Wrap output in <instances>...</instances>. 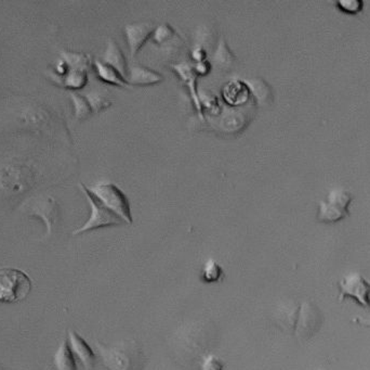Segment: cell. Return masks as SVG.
I'll list each match as a JSON object with an SVG mask.
<instances>
[{
  "mask_svg": "<svg viewBox=\"0 0 370 370\" xmlns=\"http://www.w3.org/2000/svg\"><path fill=\"white\" fill-rule=\"evenodd\" d=\"M32 290V280L15 268L0 270V302L17 303L26 299Z\"/></svg>",
  "mask_w": 370,
  "mask_h": 370,
  "instance_id": "cell-3",
  "label": "cell"
},
{
  "mask_svg": "<svg viewBox=\"0 0 370 370\" xmlns=\"http://www.w3.org/2000/svg\"><path fill=\"white\" fill-rule=\"evenodd\" d=\"M86 82H87V75L85 71L71 70L63 79V85L70 88H81L85 85Z\"/></svg>",
  "mask_w": 370,
  "mask_h": 370,
  "instance_id": "cell-17",
  "label": "cell"
},
{
  "mask_svg": "<svg viewBox=\"0 0 370 370\" xmlns=\"http://www.w3.org/2000/svg\"><path fill=\"white\" fill-rule=\"evenodd\" d=\"M71 96L74 107H75L76 118H79V120L88 118L91 112V106L89 101L81 97V95H78V93H72Z\"/></svg>",
  "mask_w": 370,
  "mask_h": 370,
  "instance_id": "cell-18",
  "label": "cell"
},
{
  "mask_svg": "<svg viewBox=\"0 0 370 370\" xmlns=\"http://www.w3.org/2000/svg\"><path fill=\"white\" fill-rule=\"evenodd\" d=\"M339 9L348 13H357L363 9V3L360 0H340L337 3Z\"/></svg>",
  "mask_w": 370,
  "mask_h": 370,
  "instance_id": "cell-19",
  "label": "cell"
},
{
  "mask_svg": "<svg viewBox=\"0 0 370 370\" xmlns=\"http://www.w3.org/2000/svg\"><path fill=\"white\" fill-rule=\"evenodd\" d=\"M34 174L27 167L11 165L0 169V186L13 192H23L31 188Z\"/></svg>",
  "mask_w": 370,
  "mask_h": 370,
  "instance_id": "cell-7",
  "label": "cell"
},
{
  "mask_svg": "<svg viewBox=\"0 0 370 370\" xmlns=\"http://www.w3.org/2000/svg\"><path fill=\"white\" fill-rule=\"evenodd\" d=\"M369 282V286H370V282ZM369 305H370V292H369Z\"/></svg>",
  "mask_w": 370,
  "mask_h": 370,
  "instance_id": "cell-23",
  "label": "cell"
},
{
  "mask_svg": "<svg viewBox=\"0 0 370 370\" xmlns=\"http://www.w3.org/2000/svg\"><path fill=\"white\" fill-rule=\"evenodd\" d=\"M89 192L99 200L104 208L122 219L124 223L132 224L131 208L124 192L112 183L97 184L87 187Z\"/></svg>",
  "mask_w": 370,
  "mask_h": 370,
  "instance_id": "cell-2",
  "label": "cell"
},
{
  "mask_svg": "<svg viewBox=\"0 0 370 370\" xmlns=\"http://www.w3.org/2000/svg\"><path fill=\"white\" fill-rule=\"evenodd\" d=\"M31 214L38 216L47 225L48 233L51 231V226L56 216V202L52 198L42 199L31 206Z\"/></svg>",
  "mask_w": 370,
  "mask_h": 370,
  "instance_id": "cell-11",
  "label": "cell"
},
{
  "mask_svg": "<svg viewBox=\"0 0 370 370\" xmlns=\"http://www.w3.org/2000/svg\"><path fill=\"white\" fill-rule=\"evenodd\" d=\"M128 79L134 85H151L163 79V77L156 72L145 69L142 66L134 65L128 69Z\"/></svg>",
  "mask_w": 370,
  "mask_h": 370,
  "instance_id": "cell-13",
  "label": "cell"
},
{
  "mask_svg": "<svg viewBox=\"0 0 370 370\" xmlns=\"http://www.w3.org/2000/svg\"><path fill=\"white\" fill-rule=\"evenodd\" d=\"M68 342L74 355L77 356L78 360H81L83 367L86 369H91L95 363V353L90 346L86 342L85 339L79 336L76 331L71 330L68 332Z\"/></svg>",
  "mask_w": 370,
  "mask_h": 370,
  "instance_id": "cell-9",
  "label": "cell"
},
{
  "mask_svg": "<svg viewBox=\"0 0 370 370\" xmlns=\"http://www.w3.org/2000/svg\"><path fill=\"white\" fill-rule=\"evenodd\" d=\"M321 311L311 303H305L300 309L297 321V334L300 340H307L321 328Z\"/></svg>",
  "mask_w": 370,
  "mask_h": 370,
  "instance_id": "cell-8",
  "label": "cell"
},
{
  "mask_svg": "<svg viewBox=\"0 0 370 370\" xmlns=\"http://www.w3.org/2000/svg\"><path fill=\"white\" fill-rule=\"evenodd\" d=\"M153 31V26L146 23L127 25L124 33H126L127 42L129 45L131 56H136V52H139L144 43L151 37Z\"/></svg>",
  "mask_w": 370,
  "mask_h": 370,
  "instance_id": "cell-10",
  "label": "cell"
},
{
  "mask_svg": "<svg viewBox=\"0 0 370 370\" xmlns=\"http://www.w3.org/2000/svg\"><path fill=\"white\" fill-rule=\"evenodd\" d=\"M340 301L342 300L353 299L360 307L370 309L369 305V282L358 272H351L346 275L340 284Z\"/></svg>",
  "mask_w": 370,
  "mask_h": 370,
  "instance_id": "cell-6",
  "label": "cell"
},
{
  "mask_svg": "<svg viewBox=\"0 0 370 370\" xmlns=\"http://www.w3.org/2000/svg\"><path fill=\"white\" fill-rule=\"evenodd\" d=\"M81 188L83 189V194L87 196L88 201L90 203L91 214L90 217L86 222L85 225L77 231H74V235L86 233V231H93V229H102L107 226L120 225L124 222L118 216L108 211L106 208L99 202L97 198L89 192L87 186L81 184Z\"/></svg>",
  "mask_w": 370,
  "mask_h": 370,
  "instance_id": "cell-5",
  "label": "cell"
},
{
  "mask_svg": "<svg viewBox=\"0 0 370 370\" xmlns=\"http://www.w3.org/2000/svg\"><path fill=\"white\" fill-rule=\"evenodd\" d=\"M169 32H172L169 27H159V30H157V32L155 33V40L159 43L161 42L163 40H166V38L168 37L167 35H169Z\"/></svg>",
  "mask_w": 370,
  "mask_h": 370,
  "instance_id": "cell-21",
  "label": "cell"
},
{
  "mask_svg": "<svg viewBox=\"0 0 370 370\" xmlns=\"http://www.w3.org/2000/svg\"><path fill=\"white\" fill-rule=\"evenodd\" d=\"M97 348L110 370H143V352L134 344H120L113 348L97 344Z\"/></svg>",
  "mask_w": 370,
  "mask_h": 370,
  "instance_id": "cell-1",
  "label": "cell"
},
{
  "mask_svg": "<svg viewBox=\"0 0 370 370\" xmlns=\"http://www.w3.org/2000/svg\"><path fill=\"white\" fill-rule=\"evenodd\" d=\"M95 69H97V75L106 83L114 84L118 86H127L124 77L108 64L104 63V62L95 61Z\"/></svg>",
  "mask_w": 370,
  "mask_h": 370,
  "instance_id": "cell-15",
  "label": "cell"
},
{
  "mask_svg": "<svg viewBox=\"0 0 370 370\" xmlns=\"http://www.w3.org/2000/svg\"><path fill=\"white\" fill-rule=\"evenodd\" d=\"M104 63L108 64V65L112 66L113 69L116 70L124 79L128 74L124 54H122L118 46L113 40H110L108 45H107V49L104 54Z\"/></svg>",
  "mask_w": 370,
  "mask_h": 370,
  "instance_id": "cell-12",
  "label": "cell"
},
{
  "mask_svg": "<svg viewBox=\"0 0 370 370\" xmlns=\"http://www.w3.org/2000/svg\"><path fill=\"white\" fill-rule=\"evenodd\" d=\"M354 323L356 324L362 325V326L369 327L370 328V318H363V317H356L353 319Z\"/></svg>",
  "mask_w": 370,
  "mask_h": 370,
  "instance_id": "cell-22",
  "label": "cell"
},
{
  "mask_svg": "<svg viewBox=\"0 0 370 370\" xmlns=\"http://www.w3.org/2000/svg\"><path fill=\"white\" fill-rule=\"evenodd\" d=\"M223 360L216 355H208L202 360V370H224Z\"/></svg>",
  "mask_w": 370,
  "mask_h": 370,
  "instance_id": "cell-20",
  "label": "cell"
},
{
  "mask_svg": "<svg viewBox=\"0 0 370 370\" xmlns=\"http://www.w3.org/2000/svg\"><path fill=\"white\" fill-rule=\"evenodd\" d=\"M54 360L56 370H78L75 356L67 340H64L61 346H58Z\"/></svg>",
  "mask_w": 370,
  "mask_h": 370,
  "instance_id": "cell-14",
  "label": "cell"
},
{
  "mask_svg": "<svg viewBox=\"0 0 370 370\" xmlns=\"http://www.w3.org/2000/svg\"><path fill=\"white\" fill-rule=\"evenodd\" d=\"M352 194L342 188L332 189L327 194L326 200L319 202L317 219L323 223H335L348 215V206Z\"/></svg>",
  "mask_w": 370,
  "mask_h": 370,
  "instance_id": "cell-4",
  "label": "cell"
},
{
  "mask_svg": "<svg viewBox=\"0 0 370 370\" xmlns=\"http://www.w3.org/2000/svg\"><path fill=\"white\" fill-rule=\"evenodd\" d=\"M222 276H223V270L221 266L214 260L208 261L202 270V280L206 284H214V282H219Z\"/></svg>",
  "mask_w": 370,
  "mask_h": 370,
  "instance_id": "cell-16",
  "label": "cell"
}]
</instances>
